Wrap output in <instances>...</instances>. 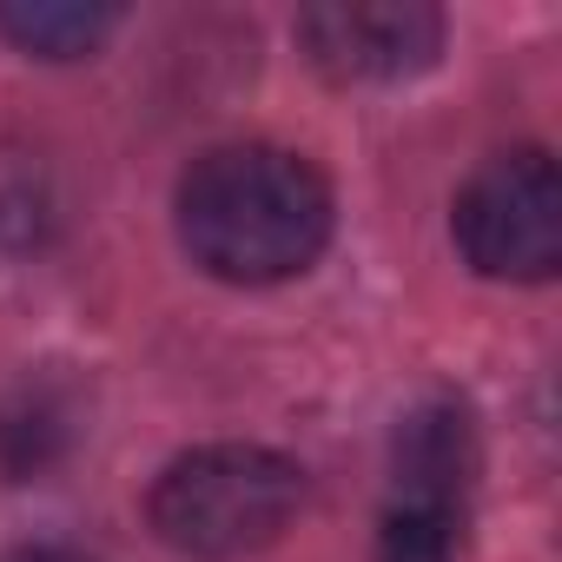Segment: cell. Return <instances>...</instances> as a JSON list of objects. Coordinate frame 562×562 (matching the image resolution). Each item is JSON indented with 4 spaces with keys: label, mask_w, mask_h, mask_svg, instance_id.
<instances>
[{
    "label": "cell",
    "mask_w": 562,
    "mask_h": 562,
    "mask_svg": "<svg viewBox=\"0 0 562 562\" xmlns=\"http://www.w3.org/2000/svg\"><path fill=\"white\" fill-rule=\"evenodd\" d=\"M172 232L179 251L218 278V285L258 292L305 278L331 232H338V192L331 179L271 139H232L199 153L172 186Z\"/></svg>",
    "instance_id": "1"
},
{
    "label": "cell",
    "mask_w": 562,
    "mask_h": 562,
    "mask_svg": "<svg viewBox=\"0 0 562 562\" xmlns=\"http://www.w3.org/2000/svg\"><path fill=\"white\" fill-rule=\"evenodd\" d=\"M299 509H305V470L271 443L179 450L146 490L153 536L186 562H245L285 536Z\"/></svg>",
    "instance_id": "2"
},
{
    "label": "cell",
    "mask_w": 562,
    "mask_h": 562,
    "mask_svg": "<svg viewBox=\"0 0 562 562\" xmlns=\"http://www.w3.org/2000/svg\"><path fill=\"white\" fill-rule=\"evenodd\" d=\"M476 496V417L457 391H437L397 417L391 490L378 509V562H463Z\"/></svg>",
    "instance_id": "3"
},
{
    "label": "cell",
    "mask_w": 562,
    "mask_h": 562,
    "mask_svg": "<svg viewBox=\"0 0 562 562\" xmlns=\"http://www.w3.org/2000/svg\"><path fill=\"white\" fill-rule=\"evenodd\" d=\"M463 265L496 285H549L562 265V172L549 146L490 153L450 199Z\"/></svg>",
    "instance_id": "4"
},
{
    "label": "cell",
    "mask_w": 562,
    "mask_h": 562,
    "mask_svg": "<svg viewBox=\"0 0 562 562\" xmlns=\"http://www.w3.org/2000/svg\"><path fill=\"white\" fill-rule=\"evenodd\" d=\"M305 60L338 87H397L437 67L450 21L424 0H318L292 21Z\"/></svg>",
    "instance_id": "5"
},
{
    "label": "cell",
    "mask_w": 562,
    "mask_h": 562,
    "mask_svg": "<svg viewBox=\"0 0 562 562\" xmlns=\"http://www.w3.org/2000/svg\"><path fill=\"white\" fill-rule=\"evenodd\" d=\"M74 443V404L54 384H21L0 397V483L47 476Z\"/></svg>",
    "instance_id": "6"
},
{
    "label": "cell",
    "mask_w": 562,
    "mask_h": 562,
    "mask_svg": "<svg viewBox=\"0 0 562 562\" xmlns=\"http://www.w3.org/2000/svg\"><path fill=\"white\" fill-rule=\"evenodd\" d=\"M113 27H120V8H87V0H0V34L27 60H93Z\"/></svg>",
    "instance_id": "7"
},
{
    "label": "cell",
    "mask_w": 562,
    "mask_h": 562,
    "mask_svg": "<svg viewBox=\"0 0 562 562\" xmlns=\"http://www.w3.org/2000/svg\"><path fill=\"white\" fill-rule=\"evenodd\" d=\"M0 562H93V555H80V549H60V542H34V549H8Z\"/></svg>",
    "instance_id": "8"
}]
</instances>
